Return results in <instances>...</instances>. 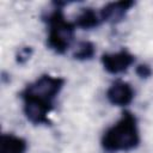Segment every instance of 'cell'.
Returning <instances> with one entry per match:
<instances>
[{"instance_id": "obj_9", "label": "cell", "mask_w": 153, "mask_h": 153, "mask_svg": "<svg viewBox=\"0 0 153 153\" xmlns=\"http://www.w3.org/2000/svg\"><path fill=\"white\" fill-rule=\"evenodd\" d=\"M96 54V47L92 42L90 41H82L78 44L76 49L73 53V57L75 60H80V61H86V60H91Z\"/></svg>"}, {"instance_id": "obj_2", "label": "cell", "mask_w": 153, "mask_h": 153, "mask_svg": "<svg viewBox=\"0 0 153 153\" xmlns=\"http://www.w3.org/2000/svg\"><path fill=\"white\" fill-rule=\"evenodd\" d=\"M56 6L49 13L43 16V20L49 24V33L47 45L57 54H65L74 39L75 24L67 22L62 11V6L54 2Z\"/></svg>"}, {"instance_id": "obj_10", "label": "cell", "mask_w": 153, "mask_h": 153, "mask_svg": "<svg viewBox=\"0 0 153 153\" xmlns=\"http://www.w3.org/2000/svg\"><path fill=\"white\" fill-rule=\"evenodd\" d=\"M31 55H32V48L31 47H23V48H20L18 50L16 60H17L18 63L23 65V63H25L31 57Z\"/></svg>"}, {"instance_id": "obj_6", "label": "cell", "mask_w": 153, "mask_h": 153, "mask_svg": "<svg viewBox=\"0 0 153 153\" xmlns=\"http://www.w3.org/2000/svg\"><path fill=\"white\" fill-rule=\"evenodd\" d=\"M134 6V1H116L109 2L102 7L99 12V18L102 22L110 24L120 23L127 14V12Z\"/></svg>"}, {"instance_id": "obj_5", "label": "cell", "mask_w": 153, "mask_h": 153, "mask_svg": "<svg viewBox=\"0 0 153 153\" xmlns=\"http://www.w3.org/2000/svg\"><path fill=\"white\" fill-rule=\"evenodd\" d=\"M134 90L130 84L118 80L115 81L106 91L108 100L116 106H127L134 99Z\"/></svg>"}, {"instance_id": "obj_1", "label": "cell", "mask_w": 153, "mask_h": 153, "mask_svg": "<svg viewBox=\"0 0 153 153\" xmlns=\"http://www.w3.org/2000/svg\"><path fill=\"white\" fill-rule=\"evenodd\" d=\"M102 147L106 152H127L136 148L140 143L136 117L128 110L122 112L121 118L111 126L102 136Z\"/></svg>"}, {"instance_id": "obj_11", "label": "cell", "mask_w": 153, "mask_h": 153, "mask_svg": "<svg viewBox=\"0 0 153 153\" xmlns=\"http://www.w3.org/2000/svg\"><path fill=\"white\" fill-rule=\"evenodd\" d=\"M135 72H136V74H137L140 78H142V79H147V78H149V76L152 75V73H153L152 68H151L148 65H146V63H141V65H139V66L136 67Z\"/></svg>"}, {"instance_id": "obj_8", "label": "cell", "mask_w": 153, "mask_h": 153, "mask_svg": "<svg viewBox=\"0 0 153 153\" xmlns=\"http://www.w3.org/2000/svg\"><path fill=\"white\" fill-rule=\"evenodd\" d=\"M100 18L96 13V11L91 7L81 8V12L78 14L74 24L75 26L82 29V30H91L97 27L100 24Z\"/></svg>"}, {"instance_id": "obj_7", "label": "cell", "mask_w": 153, "mask_h": 153, "mask_svg": "<svg viewBox=\"0 0 153 153\" xmlns=\"http://www.w3.org/2000/svg\"><path fill=\"white\" fill-rule=\"evenodd\" d=\"M27 142L13 134H2L0 137V153H25Z\"/></svg>"}, {"instance_id": "obj_4", "label": "cell", "mask_w": 153, "mask_h": 153, "mask_svg": "<svg viewBox=\"0 0 153 153\" xmlns=\"http://www.w3.org/2000/svg\"><path fill=\"white\" fill-rule=\"evenodd\" d=\"M104 69L110 74H120L128 71V68L135 62V56L126 49L117 53H106L100 57Z\"/></svg>"}, {"instance_id": "obj_3", "label": "cell", "mask_w": 153, "mask_h": 153, "mask_svg": "<svg viewBox=\"0 0 153 153\" xmlns=\"http://www.w3.org/2000/svg\"><path fill=\"white\" fill-rule=\"evenodd\" d=\"M65 85V79L49 74L41 75L37 80L29 84L22 92L20 98H31L44 104L54 105V99L57 97Z\"/></svg>"}]
</instances>
